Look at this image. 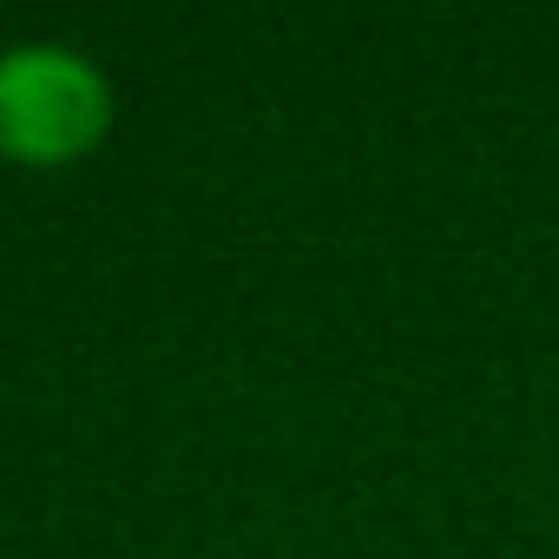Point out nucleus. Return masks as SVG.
<instances>
[{
	"instance_id": "obj_1",
	"label": "nucleus",
	"mask_w": 559,
	"mask_h": 559,
	"mask_svg": "<svg viewBox=\"0 0 559 559\" xmlns=\"http://www.w3.org/2000/svg\"><path fill=\"white\" fill-rule=\"evenodd\" d=\"M112 126V86L106 73L60 47V40H27L0 53V158L14 165H73L86 158Z\"/></svg>"
}]
</instances>
